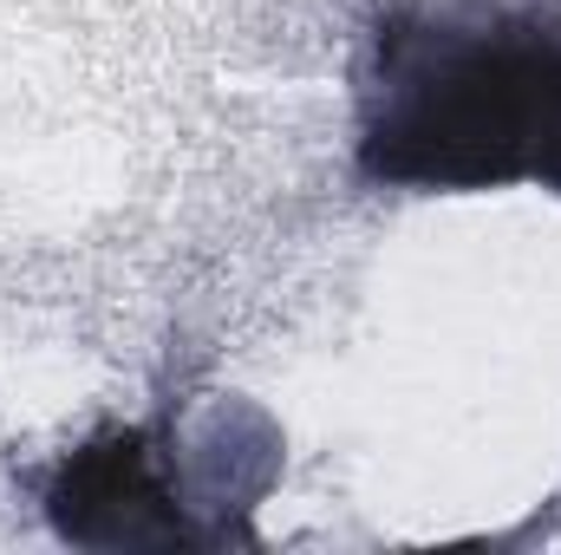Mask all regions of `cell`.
<instances>
[{
	"label": "cell",
	"instance_id": "cell-1",
	"mask_svg": "<svg viewBox=\"0 0 561 555\" xmlns=\"http://www.w3.org/2000/svg\"><path fill=\"white\" fill-rule=\"evenodd\" d=\"M359 163L412 190H561V33L536 20H392Z\"/></svg>",
	"mask_w": 561,
	"mask_h": 555
}]
</instances>
